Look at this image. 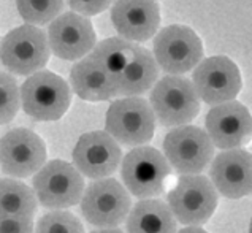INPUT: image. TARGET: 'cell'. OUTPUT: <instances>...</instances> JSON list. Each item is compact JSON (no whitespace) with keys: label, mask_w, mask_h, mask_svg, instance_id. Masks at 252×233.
Returning a JSON list of instances; mask_svg holds the SVG:
<instances>
[{"label":"cell","mask_w":252,"mask_h":233,"mask_svg":"<svg viewBox=\"0 0 252 233\" xmlns=\"http://www.w3.org/2000/svg\"><path fill=\"white\" fill-rule=\"evenodd\" d=\"M149 106L163 127L187 126L200 113V100L190 79L168 75L159 79L149 94Z\"/></svg>","instance_id":"obj_2"},{"label":"cell","mask_w":252,"mask_h":233,"mask_svg":"<svg viewBox=\"0 0 252 233\" xmlns=\"http://www.w3.org/2000/svg\"><path fill=\"white\" fill-rule=\"evenodd\" d=\"M63 0H16L18 11L29 26H46L63 10Z\"/></svg>","instance_id":"obj_23"},{"label":"cell","mask_w":252,"mask_h":233,"mask_svg":"<svg viewBox=\"0 0 252 233\" xmlns=\"http://www.w3.org/2000/svg\"><path fill=\"white\" fill-rule=\"evenodd\" d=\"M33 194L41 206L49 209L70 208L80 203L84 178L65 160H51L33 174Z\"/></svg>","instance_id":"obj_8"},{"label":"cell","mask_w":252,"mask_h":233,"mask_svg":"<svg viewBox=\"0 0 252 233\" xmlns=\"http://www.w3.org/2000/svg\"><path fill=\"white\" fill-rule=\"evenodd\" d=\"M105 132L118 144L145 146L156 132V116L148 100L126 97L113 101L106 111Z\"/></svg>","instance_id":"obj_4"},{"label":"cell","mask_w":252,"mask_h":233,"mask_svg":"<svg viewBox=\"0 0 252 233\" xmlns=\"http://www.w3.org/2000/svg\"><path fill=\"white\" fill-rule=\"evenodd\" d=\"M126 230L127 233H176L178 222L165 201L145 199L132 205Z\"/></svg>","instance_id":"obj_19"},{"label":"cell","mask_w":252,"mask_h":233,"mask_svg":"<svg viewBox=\"0 0 252 233\" xmlns=\"http://www.w3.org/2000/svg\"><path fill=\"white\" fill-rule=\"evenodd\" d=\"M46 33L35 26H19L5 35L0 43V62L18 76H31L45 68L49 61Z\"/></svg>","instance_id":"obj_3"},{"label":"cell","mask_w":252,"mask_h":233,"mask_svg":"<svg viewBox=\"0 0 252 233\" xmlns=\"http://www.w3.org/2000/svg\"><path fill=\"white\" fill-rule=\"evenodd\" d=\"M67 2L73 13L88 18L108 10L113 3V0H67Z\"/></svg>","instance_id":"obj_26"},{"label":"cell","mask_w":252,"mask_h":233,"mask_svg":"<svg viewBox=\"0 0 252 233\" xmlns=\"http://www.w3.org/2000/svg\"><path fill=\"white\" fill-rule=\"evenodd\" d=\"M33 233H84V227L75 214L54 209L38 219Z\"/></svg>","instance_id":"obj_24"},{"label":"cell","mask_w":252,"mask_h":233,"mask_svg":"<svg viewBox=\"0 0 252 233\" xmlns=\"http://www.w3.org/2000/svg\"><path fill=\"white\" fill-rule=\"evenodd\" d=\"M154 61L165 73L179 76L203 61V45L190 27L173 24L163 27L154 37Z\"/></svg>","instance_id":"obj_9"},{"label":"cell","mask_w":252,"mask_h":233,"mask_svg":"<svg viewBox=\"0 0 252 233\" xmlns=\"http://www.w3.org/2000/svg\"><path fill=\"white\" fill-rule=\"evenodd\" d=\"M170 174V165L156 148L138 146L127 152L121 164V176L128 194L140 200L160 195L165 179Z\"/></svg>","instance_id":"obj_7"},{"label":"cell","mask_w":252,"mask_h":233,"mask_svg":"<svg viewBox=\"0 0 252 233\" xmlns=\"http://www.w3.org/2000/svg\"><path fill=\"white\" fill-rule=\"evenodd\" d=\"M133 48V43L124 38H106L94 46V49L89 53L100 67L103 68L106 78L110 79L114 89V96H116V83L122 70L126 68L128 61L132 59Z\"/></svg>","instance_id":"obj_22"},{"label":"cell","mask_w":252,"mask_h":233,"mask_svg":"<svg viewBox=\"0 0 252 233\" xmlns=\"http://www.w3.org/2000/svg\"><path fill=\"white\" fill-rule=\"evenodd\" d=\"M49 51L63 61H80L97 45L92 23L73 11L59 14L48 27Z\"/></svg>","instance_id":"obj_13"},{"label":"cell","mask_w":252,"mask_h":233,"mask_svg":"<svg viewBox=\"0 0 252 233\" xmlns=\"http://www.w3.org/2000/svg\"><path fill=\"white\" fill-rule=\"evenodd\" d=\"M21 106L18 81L10 73L0 71V126L8 124Z\"/></svg>","instance_id":"obj_25"},{"label":"cell","mask_w":252,"mask_h":233,"mask_svg":"<svg viewBox=\"0 0 252 233\" xmlns=\"http://www.w3.org/2000/svg\"><path fill=\"white\" fill-rule=\"evenodd\" d=\"M80 201L84 219L98 229H118L132 209L130 194L114 178L91 183Z\"/></svg>","instance_id":"obj_6"},{"label":"cell","mask_w":252,"mask_h":233,"mask_svg":"<svg viewBox=\"0 0 252 233\" xmlns=\"http://www.w3.org/2000/svg\"><path fill=\"white\" fill-rule=\"evenodd\" d=\"M71 89L78 97L88 101H103L114 96V89L103 68L88 54L76 61L70 71Z\"/></svg>","instance_id":"obj_20"},{"label":"cell","mask_w":252,"mask_h":233,"mask_svg":"<svg viewBox=\"0 0 252 233\" xmlns=\"http://www.w3.org/2000/svg\"><path fill=\"white\" fill-rule=\"evenodd\" d=\"M91 233H124V232L118 227V229H98V230H94Z\"/></svg>","instance_id":"obj_29"},{"label":"cell","mask_w":252,"mask_h":233,"mask_svg":"<svg viewBox=\"0 0 252 233\" xmlns=\"http://www.w3.org/2000/svg\"><path fill=\"white\" fill-rule=\"evenodd\" d=\"M210 181L216 192L227 199H241L252 189V160L244 149H227L213 157Z\"/></svg>","instance_id":"obj_17"},{"label":"cell","mask_w":252,"mask_h":233,"mask_svg":"<svg viewBox=\"0 0 252 233\" xmlns=\"http://www.w3.org/2000/svg\"><path fill=\"white\" fill-rule=\"evenodd\" d=\"M163 157L181 174H200L214 157V146L197 126L173 129L163 138Z\"/></svg>","instance_id":"obj_10"},{"label":"cell","mask_w":252,"mask_h":233,"mask_svg":"<svg viewBox=\"0 0 252 233\" xmlns=\"http://www.w3.org/2000/svg\"><path fill=\"white\" fill-rule=\"evenodd\" d=\"M173 217L187 227H200L210 221L219 195L203 174H183L167 195Z\"/></svg>","instance_id":"obj_5"},{"label":"cell","mask_w":252,"mask_h":233,"mask_svg":"<svg viewBox=\"0 0 252 233\" xmlns=\"http://www.w3.org/2000/svg\"><path fill=\"white\" fill-rule=\"evenodd\" d=\"M190 83L198 100L213 106L235 100L243 84L236 64L225 56H213L200 61Z\"/></svg>","instance_id":"obj_11"},{"label":"cell","mask_w":252,"mask_h":233,"mask_svg":"<svg viewBox=\"0 0 252 233\" xmlns=\"http://www.w3.org/2000/svg\"><path fill=\"white\" fill-rule=\"evenodd\" d=\"M0 233H33L32 219H0Z\"/></svg>","instance_id":"obj_27"},{"label":"cell","mask_w":252,"mask_h":233,"mask_svg":"<svg viewBox=\"0 0 252 233\" xmlns=\"http://www.w3.org/2000/svg\"><path fill=\"white\" fill-rule=\"evenodd\" d=\"M205 127L213 146L224 151L236 149L251 135V113L240 101H225L211 108Z\"/></svg>","instance_id":"obj_15"},{"label":"cell","mask_w":252,"mask_h":233,"mask_svg":"<svg viewBox=\"0 0 252 233\" xmlns=\"http://www.w3.org/2000/svg\"><path fill=\"white\" fill-rule=\"evenodd\" d=\"M37 199L27 184L13 178L0 179V219H33Z\"/></svg>","instance_id":"obj_21"},{"label":"cell","mask_w":252,"mask_h":233,"mask_svg":"<svg viewBox=\"0 0 252 233\" xmlns=\"http://www.w3.org/2000/svg\"><path fill=\"white\" fill-rule=\"evenodd\" d=\"M19 99L27 116L37 121H57L68 111L71 92L65 79L49 70H40L23 83Z\"/></svg>","instance_id":"obj_1"},{"label":"cell","mask_w":252,"mask_h":233,"mask_svg":"<svg viewBox=\"0 0 252 233\" xmlns=\"http://www.w3.org/2000/svg\"><path fill=\"white\" fill-rule=\"evenodd\" d=\"M122 159L119 144L106 132L95 130L80 136L73 149V165L81 176L94 181L110 178L116 173Z\"/></svg>","instance_id":"obj_14"},{"label":"cell","mask_w":252,"mask_h":233,"mask_svg":"<svg viewBox=\"0 0 252 233\" xmlns=\"http://www.w3.org/2000/svg\"><path fill=\"white\" fill-rule=\"evenodd\" d=\"M116 32L127 41H148L160 26V6L157 0H116L111 8Z\"/></svg>","instance_id":"obj_16"},{"label":"cell","mask_w":252,"mask_h":233,"mask_svg":"<svg viewBox=\"0 0 252 233\" xmlns=\"http://www.w3.org/2000/svg\"><path fill=\"white\" fill-rule=\"evenodd\" d=\"M176 233H208V232L203 230L201 227H184Z\"/></svg>","instance_id":"obj_28"},{"label":"cell","mask_w":252,"mask_h":233,"mask_svg":"<svg viewBox=\"0 0 252 233\" xmlns=\"http://www.w3.org/2000/svg\"><path fill=\"white\" fill-rule=\"evenodd\" d=\"M159 78V67L146 48L135 45L132 59L116 83V96L122 97H138L148 92Z\"/></svg>","instance_id":"obj_18"},{"label":"cell","mask_w":252,"mask_h":233,"mask_svg":"<svg viewBox=\"0 0 252 233\" xmlns=\"http://www.w3.org/2000/svg\"><path fill=\"white\" fill-rule=\"evenodd\" d=\"M46 162V144L29 129H13L0 138V168L14 178H29Z\"/></svg>","instance_id":"obj_12"}]
</instances>
